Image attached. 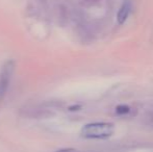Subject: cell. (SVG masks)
Returning <instances> with one entry per match:
<instances>
[{"label":"cell","instance_id":"6da1fadb","mask_svg":"<svg viewBox=\"0 0 153 152\" xmlns=\"http://www.w3.org/2000/svg\"><path fill=\"white\" fill-rule=\"evenodd\" d=\"M115 132V125L108 122H93L85 124L81 128L82 138L91 140H103L111 136Z\"/></svg>","mask_w":153,"mask_h":152},{"label":"cell","instance_id":"7a4b0ae2","mask_svg":"<svg viewBox=\"0 0 153 152\" xmlns=\"http://www.w3.org/2000/svg\"><path fill=\"white\" fill-rule=\"evenodd\" d=\"M129 14H130V5H129V3L125 2V3L121 6V7H120L119 12H118V14H117L118 23H119L120 25H122L123 23H124L125 21L127 20Z\"/></svg>","mask_w":153,"mask_h":152},{"label":"cell","instance_id":"3957f363","mask_svg":"<svg viewBox=\"0 0 153 152\" xmlns=\"http://www.w3.org/2000/svg\"><path fill=\"white\" fill-rule=\"evenodd\" d=\"M129 112H130V108L127 105H119L116 108V113H117L118 115L124 116V115L128 114Z\"/></svg>","mask_w":153,"mask_h":152},{"label":"cell","instance_id":"277c9868","mask_svg":"<svg viewBox=\"0 0 153 152\" xmlns=\"http://www.w3.org/2000/svg\"><path fill=\"white\" fill-rule=\"evenodd\" d=\"M56 152H78V151L73 148H65V149H61V150H59Z\"/></svg>","mask_w":153,"mask_h":152}]
</instances>
